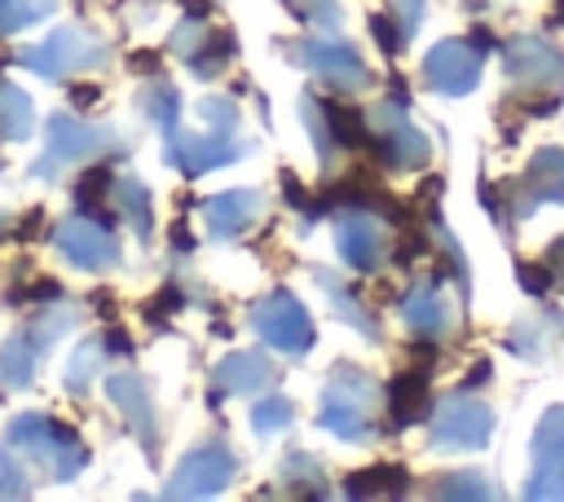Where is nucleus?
<instances>
[{"label": "nucleus", "instance_id": "obj_32", "mask_svg": "<svg viewBox=\"0 0 564 502\" xmlns=\"http://www.w3.org/2000/svg\"><path fill=\"white\" fill-rule=\"evenodd\" d=\"M432 498H498V489L485 480V476H476V471H463V476H441L432 489H427Z\"/></svg>", "mask_w": 564, "mask_h": 502}, {"label": "nucleus", "instance_id": "obj_38", "mask_svg": "<svg viewBox=\"0 0 564 502\" xmlns=\"http://www.w3.org/2000/svg\"><path fill=\"white\" fill-rule=\"evenodd\" d=\"M388 13L397 18V26H401V31H405V40H410V35L419 31V22H423L427 4H423V0H392V4H388Z\"/></svg>", "mask_w": 564, "mask_h": 502}, {"label": "nucleus", "instance_id": "obj_2", "mask_svg": "<svg viewBox=\"0 0 564 502\" xmlns=\"http://www.w3.org/2000/svg\"><path fill=\"white\" fill-rule=\"evenodd\" d=\"M375 396L379 388L366 379V370H348L339 365L322 392V410H317V423L339 436V440H352V445H366L379 427H375Z\"/></svg>", "mask_w": 564, "mask_h": 502}, {"label": "nucleus", "instance_id": "obj_40", "mask_svg": "<svg viewBox=\"0 0 564 502\" xmlns=\"http://www.w3.org/2000/svg\"><path fill=\"white\" fill-rule=\"evenodd\" d=\"M300 18L308 22H317V26H326V31H339V4L335 0H308V9H300Z\"/></svg>", "mask_w": 564, "mask_h": 502}, {"label": "nucleus", "instance_id": "obj_44", "mask_svg": "<svg viewBox=\"0 0 564 502\" xmlns=\"http://www.w3.org/2000/svg\"><path fill=\"white\" fill-rule=\"evenodd\" d=\"M0 225H4V216H0Z\"/></svg>", "mask_w": 564, "mask_h": 502}, {"label": "nucleus", "instance_id": "obj_17", "mask_svg": "<svg viewBox=\"0 0 564 502\" xmlns=\"http://www.w3.org/2000/svg\"><path fill=\"white\" fill-rule=\"evenodd\" d=\"M106 396L119 405L123 423H128L132 436L145 445V454L154 458V454H159V418H154V401H150L145 379L132 374V370H115V374H106Z\"/></svg>", "mask_w": 564, "mask_h": 502}, {"label": "nucleus", "instance_id": "obj_37", "mask_svg": "<svg viewBox=\"0 0 564 502\" xmlns=\"http://www.w3.org/2000/svg\"><path fill=\"white\" fill-rule=\"evenodd\" d=\"M370 35H375V44H379L388 57L405 44V31L397 26V18H392V13H375V18H370Z\"/></svg>", "mask_w": 564, "mask_h": 502}, {"label": "nucleus", "instance_id": "obj_20", "mask_svg": "<svg viewBox=\"0 0 564 502\" xmlns=\"http://www.w3.org/2000/svg\"><path fill=\"white\" fill-rule=\"evenodd\" d=\"M256 216H260V194L256 189H225V194L203 203V220H207V233L216 242H229V238L247 233Z\"/></svg>", "mask_w": 564, "mask_h": 502}, {"label": "nucleus", "instance_id": "obj_35", "mask_svg": "<svg viewBox=\"0 0 564 502\" xmlns=\"http://www.w3.org/2000/svg\"><path fill=\"white\" fill-rule=\"evenodd\" d=\"M26 493H31V484L18 467V454L9 445H0V498H26Z\"/></svg>", "mask_w": 564, "mask_h": 502}, {"label": "nucleus", "instance_id": "obj_27", "mask_svg": "<svg viewBox=\"0 0 564 502\" xmlns=\"http://www.w3.org/2000/svg\"><path fill=\"white\" fill-rule=\"evenodd\" d=\"M115 211L132 225V233H141V238H150V229H154V211H150V189L137 181V176H123V181H115Z\"/></svg>", "mask_w": 564, "mask_h": 502}, {"label": "nucleus", "instance_id": "obj_11", "mask_svg": "<svg viewBox=\"0 0 564 502\" xmlns=\"http://www.w3.org/2000/svg\"><path fill=\"white\" fill-rule=\"evenodd\" d=\"M507 189V207H511V225L533 216L538 203H564V150L560 145H542L524 176L516 185H502Z\"/></svg>", "mask_w": 564, "mask_h": 502}, {"label": "nucleus", "instance_id": "obj_12", "mask_svg": "<svg viewBox=\"0 0 564 502\" xmlns=\"http://www.w3.org/2000/svg\"><path fill=\"white\" fill-rule=\"evenodd\" d=\"M494 432V410L471 396H449L432 414V449H480Z\"/></svg>", "mask_w": 564, "mask_h": 502}, {"label": "nucleus", "instance_id": "obj_33", "mask_svg": "<svg viewBox=\"0 0 564 502\" xmlns=\"http://www.w3.org/2000/svg\"><path fill=\"white\" fill-rule=\"evenodd\" d=\"M291 418H295V410H291L286 396H264V401H256V410H251V427H256L260 436H278L282 427H291Z\"/></svg>", "mask_w": 564, "mask_h": 502}, {"label": "nucleus", "instance_id": "obj_22", "mask_svg": "<svg viewBox=\"0 0 564 502\" xmlns=\"http://www.w3.org/2000/svg\"><path fill=\"white\" fill-rule=\"evenodd\" d=\"M216 396H251L260 388L273 383V361L264 352H229L220 365H216Z\"/></svg>", "mask_w": 564, "mask_h": 502}, {"label": "nucleus", "instance_id": "obj_25", "mask_svg": "<svg viewBox=\"0 0 564 502\" xmlns=\"http://www.w3.org/2000/svg\"><path fill=\"white\" fill-rule=\"evenodd\" d=\"M278 480H282V489L295 493V498H322V493H326V471H322V462H317L313 454H304V449L286 454V462L278 467Z\"/></svg>", "mask_w": 564, "mask_h": 502}, {"label": "nucleus", "instance_id": "obj_18", "mask_svg": "<svg viewBox=\"0 0 564 502\" xmlns=\"http://www.w3.org/2000/svg\"><path fill=\"white\" fill-rule=\"evenodd\" d=\"M502 62H507V75L524 88H560L564 84V53L538 35H516L502 48Z\"/></svg>", "mask_w": 564, "mask_h": 502}, {"label": "nucleus", "instance_id": "obj_9", "mask_svg": "<svg viewBox=\"0 0 564 502\" xmlns=\"http://www.w3.org/2000/svg\"><path fill=\"white\" fill-rule=\"evenodd\" d=\"M251 330L286 357H300L313 348V317L291 291H273L269 299H260L251 313Z\"/></svg>", "mask_w": 564, "mask_h": 502}, {"label": "nucleus", "instance_id": "obj_4", "mask_svg": "<svg viewBox=\"0 0 564 502\" xmlns=\"http://www.w3.org/2000/svg\"><path fill=\"white\" fill-rule=\"evenodd\" d=\"M115 145H119V137H115L110 128H101V123H84V119H75V114L62 110V114L48 119V145H44V154L35 159L31 176L53 181V176H62L70 163L101 159V154L115 150Z\"/></svg>", "mask_w": 564, "mask_h": 502}, {"label": "nucleus", "instance_id": "obj_29", "mask_svg": "<svg viewBox=\"0 0 564 502\" xmlns=\"http://www.w3.org/2000/svg\"><path fill=\"white\" fill-rule=\"evenodd\" d=\"M317 282H322V291L330 295V304H335V313L344 317V321H352L366 339H379V326H375V317L361 308V299L352 295V291H344V282L339 277H330V273H317Z\"/></svg>", "mask_w": 564, "mask_h": 502}, {"label": "nucleus", "instance_id": "obj_31", "mask_svg": "<svg viewBox=\"0 0 564 502\" xmlns=\"http://www.w3.org/2000/svg\"><path fill=\"white\" fill-rule=\"evenodd\" d=\"M141 106H145V114L159 123V132H167V128L181 123V97H176V88H167V84H150V88L141 92Z\"/></svg>", "mask_w": 564, "mask_h": 502}, {"label": "nucleus", "instance_id": "obj_42", "mask_svg": "<svg viewBox=\"0 0 564 502\" xmlns=\"http://www.w3.org/2000/svg\"><path fill=\"white\" fill-rule=\"evenodd\" d=\"M485 379H489V365H485V361H480V365H476V370H471V374H467V388H480V383H485Z\"/></svg>", "mask_w": 564, "mask_h": 502}, {"label": "nucleus", "instance_id": "obj_30", "mask_svg": "<svg viewBox=\"0 0 564 502\" xmlns=\"http://www.w3.org/2000/svg\"><path fill=\"white\" fill-rule=\"evenodd\" d=\"M53 9H57V0H0V35L35 26V22L53 18Z\"/></svg>", "mask_w": 564, "mask_h": 502}, {"label": "nucleus", "instance_id": "obj_36", "mask_svg": "<svg viewBox=\"0 0 564 502\" xmlns=\"http://www.w3.org/2000/svg\"><path fill=\"white\" fill-rule=\"evenodd\" d=\"M282 194H286V207L304 211V220H317V216L326 211V203H322V198H313V194L295 181V172H282Z\"/></svg>", "mask_w": 564, "mask_h": 502}, {"label": "nucleus", "instance_id": "obj_8", "mask_svg": "<svg viewBox=\"0 0 564 502\" xmlns=\"http://www.w3.org/2000/svg\"><path fill=\"white\" fill-rule=\"evenodd\" d=\"M53 247H57L75 269H88V273L119 269V260H123L119 238H115L97 216H84V211L57 220V229H53Z\"/></svg>", "mask_w": 564, "mask_h": 502}, {"label": "nucleus", "instance_id": "obj_15", "mask_svg": "<svg viewBox=\"0 0 564 502\" xmlns=\"http://www.w3.org/2000/svg\"><path fill=\"white\" fill-rule=\"evenodd\" d=\"M480 48L471 40H441L427 57H423V84L432 92L445 97H463L480 84Z\"/></svg>", "mask_w": 564, "mask_h": 502}, {"label": "nucleus", "instance_id": "obj_24", "mask_svg": "<svg viewBox=\"0 0 564 502\" xmlns=\"http://www.w3.org/2000/svg\"><path fill=\"white\" fill-rule=\"evenodd\" d=\"M344 493L348 498H401V493H410V476L392 462H375L366 471H352Z\"/></svg>", "mask_w": 564, "mask_h": 502}, {"label": "nucleus", "instance_id": "obj_41", "mask_svg": "<svg viewBox=\"0 0 564 502\" xmlns=\"http://www.w3.org/2000/svg\"><path fill=\"white\" fill-rule=\"evenodd\" d=\"M546 269H551V277L555 282H564V238H555L551 247H546V260H542Z\"/></svg>", "mask_w": 564, "mask_h": 502}, {"label": "nucleus", "instance_id": "obj_34", "mask_svg": "<svg viewBox=\"0 0 564 502\" xmlns=\"http://www.w3.org/2000/svg\"><path fill=\"white\" fill-rule=\"evenodd\" d=\"M198 114L212 123V132L234 137V128H238V101H229V97H203L198 101Z\"/></svg>", "mask_w": 564, "mask_h": 502}, {"label": "nucleus", "instance_id": "obj_28", "mask_svg": "<svg viewBox=\"0 0 564 502\" xmlns=\"http://www.w3.org/2000/svg\"><path fill=\"white\" fill-rule=\"evenodd\" d=\"M106 352H110L106 335H101V339H84V343L75 348L70 365H66V388H70V392H88V383H93V379L101 374V365H106Z\"/></svg>", "mask_w": 564, "mask_h": 502}, {"label": "nucleus", "instance_id": "obj_10", "mask_svg": "<svg viewBox=\"0 0 564 502\" xmlns=\"http://www.w3.org/2000/svg\"><path fill=\"white\" fill-rule=\"evenodd\" d=\"M234 476H238L234 449L220 445V440H207V445L189 449V454L176 462L172 480L163 484V498H212V493H220Z\"/></svg>", "mask_w": 564, "mask_h": 502}, {"label": "nucleus", "instance_id": "obj_23", "mask_svg": "<svg viewBox=\"0 0 564 502\" xmlns=\"http://www.w3.org/2000/svg\"><path fill=\"white\" fill-rule=\"evenodd\" d=\"M427 414V370H401L388 383V427L401 432Z\"/></svg>", "mask_w": 564, "mask_h": 502}, {"label": "nucleus", "instance_id": "obj_7", "mask_svg": "<svg viewBox=\"0 0 564 502\" xmlns=\"http://www.w3.org/2000/svg\"><path fill=\"white\" fill-rule=\"evenodd\" d=\"M282 48L300 66H308L322 79V88H330V92H361V88H370L366 62L357 57V48H348L339 40H286Z\"/></svg>", "mask_w": 564, "mask_h": 502}, {"label": "nucleus", "instance_id": "obj_14", "mask_svg": "<svg viewBox=\"0 0 564 502\" xmlns=\"http://www.w3.org/2000/svg\"><path fill=\"white\" fill-rule=\"evenodd\" d=\"M234 35L225 26H207L203 18H185L176 31H172V53L198 75V79H212L229 66L234 57Z\"/></svg>", "mask_w": 564, "mask_h": 502}, {"label": "nucleus", "instance_id": "obj_21", "mask_svg": "<svg viewBox=\"0 0 564 502\" xmlns=\"http://www.w3.org/2000/svg\"><path fill=\"white\" fill-rule=\"evenodd\" d=\"M401 321L410 326V335H419L427 343L449 330V304L441 299L436 282H419V286H410L401 295Z\"/></svg>", "mask_w": 564, "mask_h": 502}, {"label": "nucleus", "instance_id": "obj_13", "mask_svg": "<svg viewBox=\"0 0 564 502\" xmlns=\"http://www.w3.org/2000/svg\"><path fill=\"white\" fill-rule=\"evenodd\" d=\"M533 476L524 484V498H564V410L551 405L538 418L533 432Z\"/></svg>", "mask_w": 564, "mask_h": 502}, {"label": "nucleus", "instance_id": "obj_5", "mask_svg": "<svg viewBox=\"0 0 564 502\" xmlns=\"http://www.w3.org/2000/svg\"><path fill=\"white\" fill-rule=\"evenodd\" d=\"M18 62L26 70H35L40 79H70L75 70H88V66H101L106 62V44L79 26H57L48 40L31 44L18 53Z\"/></svg>", "mask_w": 564, "mask_h": 502}, {"label": "nucleus", "instance_id": "obj_3", "mask_svg": "<svg viewBox=\"0 0 564 502\" xmlns=\"http://www.w3.org/2000/svg\"><path fill=\"white\" fill-rule=\"evenodd\" d=\"M79 321V313L70 304H44L22 330H13L0 348V383L4 388H26L35 379L40 357Z\"/></svg>", "mask_w": 564, "mask_h": 502}, {"label": "nucleus", "instance_id": "obj_43", "mask_svg": "<svg viewBox=\"0 0 564 502\" xmlns=\"http://www.w3.org/2000/svg\"><path fill=\"white\" fill-rule=\"evenodd\" d=\"M555 22H560V26H564V4H560V9H555Z\"/></svg>", "mask_w": 564, "mask_h": 502}, {"label": "nucleus", "instance_id": "obj_16", "mask_svg": "<svg viewBox=\"0 0 564 502\" xmlns=\"http://www.w3.org/2000/svg\"><path fill=\"white\" fill-rule=\"evenodd\" d=\"M163 137H167V163L181 167L185 176H203V172L225 167V163H234V159L247 154V145L234 141V137H225V132L194 137V132H181V123H176V128H167Z\"/></svg>", "mask_w": 564, "mask_h": 502}, {"label": "nucleus", "instance_id": "obj_39", "mask_svg": "<svg viewBox=\"0 0 564 502\" xmlns=\"http://www.w3.org/2000/svg\"><path fill=\"white\" fill-rule=\"evenodd\" d=\"M516 277H520V286H524L529 295H538V299L555 286V277H551V269H546V264H520V273H516Z\"/></svg>", "mask_w": 564, "mask_h": 502}, {"label": "nucleus", "instance_id": "obj_19", "mask_svg": "<svg viewBox=\"0 0 564 502\" xmlns=\"http://www.w3.org/2000/svg\"><path fill=\"white\" fill-rule=\"evenodd\" d=\"M335 242H339V255L348 269L357 273H375L388 255V238L379 229V220H370V211H339V225H335Z\"/></svg>", "mask_w": 564, "mask_h": 502}, {"label": "nucleus", "instance_id": "obj_26", "mask_svg": "<svg viewBox=\"0 0 564 502\" xmlns=\"http://www.w3.org/2000/svg\"><path fill=\"white\" fill-rule=\"evenodd\" d=\"M31 128H35V106H31V97H26L18 84L0 79V137H4V141H26Z\"/></svg>", "mask_w": 564, "mask_h": 502}, {"label": "nucleus", "instance_id": "obj_1", "mask_svg": "<svg viewBox=\"0 0 564 502\" xmlns=\"http://www.w3.org/2000/svg\"><path fill=\"white\" fill-rule=\"evenodd\" d=\"M4 445L18 454V458H31L44 476H53L57 484L75 480L84 467H88V445L57 418L48 414H18L4 432Z\"/></svg>", "mask_w": 564, "mask_h": 502}, {"label": "nucleus", "instance_id": "obj_6", "mask_svg": "<svg viewBox=\"0 0 564 502\" xmlns=\"http://www.w3.org/2000/svg\"><path fill=\"white\" fill-rule=\"evenodd\" d=\"M401 110H405V106H397L392 97L370 110V119H366V123H370V145H366V150H370L379 163H388V167H423L427 154H432V145H427L423 128H414Z\"/></svg>", "mask_w": 564, "mask_h": 502}]
</instances>
